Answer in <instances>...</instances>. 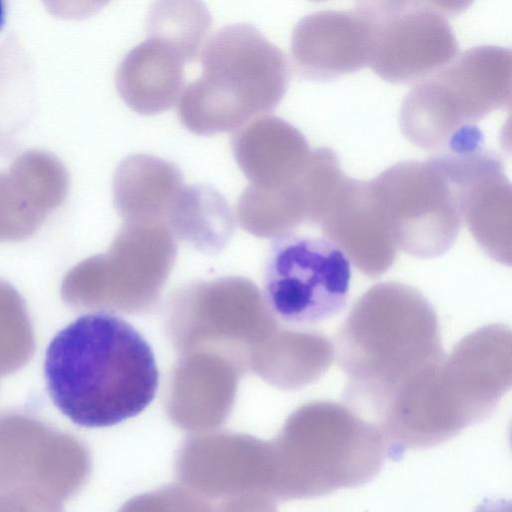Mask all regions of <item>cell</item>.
I'll return each instance as SVG.
<instances>
[{"instance_id": "cell-1", "label": "cell", "mask_w": 512, "mask_h": 512, "mask_svg": "<svg viewBox=\"0 0 512 512\" xmlns=\"http://www.w3.org/2000/svg\"><path fill=\"white\" fill-rule=\"evenodd\" d=\"M47 392L73 423L108 427L140 414L154 399L159 372L151 346L109 312L79 316L50 341Z\"/></svg>"}, {"instance_id": "cell-2", "label": "cell", "mask_w": 512, "mask_h": 512, "mask_svg": "<svg viewBox=\"0 0 512 512\" xmlns=\"http://www.w3.org/2000/svg\"><path fill=\"white\" fill-rule=\"evenodd\" d=\"M334 350L348 380L345 405L369 423L445 356L432 305L415 288L397 282L376 284L358 299Z\"/></svg>"}, {"instance_id": "cell-3", "label": "cell", "mask_w": 512, "mask_h": 512, "mask_svg": "<svg viewBox=\"0 0 512 512\" xmlns=\"http://www.w3.org/2000/svg\"><path fill=\"white\" fill-rule=\"evenodd\" d=\"M201 75L181 93L178 117L198 135L240 129L274 110L289 82L284 53L255 26L228 24L203 46Z\"/></svg>"}, {"instance_id": "cell-4", "label": "cell", "mask_w": 512, "mask_h": 512, "mask_svg": "<svg viewBox=\"0 0 512 512\" xmlns=\"http://www.w3.org/2000/svg\"><path fill=\"white\" fill-rule=\"evenodd\" d=\"M510 104L511 51L475 46L406 94L399 124L412 144L436 154L482 140L477 123Z\"/></svg>"}, {"instance_id": "cell-5", "label": "cell", "mask_w": 512, "mask_h": 512, "mask_svg": "<svg viewBox=\"0 0 512 512\" xmlns=\"http://www.w3.org/2000/svg\"><path fill=\"white\" fill-rule=\"evenodd\" d=\"M284 496L310 498L374 478L387 456L380 432L344 404L315 402L292 422Z\"/></svg>"}, {"instance_id": "cell-6", "label": "cell", "mask_w": 512, "mask_h": 512, "mask_svg": "<svg viewBox=\"0 0 512 512\" xmlns=\"http://www.w3.org/2000/svg\"><path fill=\"white\" fill-rule=\"evenodd\" d=\"M369 184L397 249L429 259L452 247L462 218L454 187L434 157L398 162Z\"/></svg>"}, {"instance_id": "cell-7", "label": "cell", "mask_w": 512, "mask_h": 512, "mask_svg": "<svg viewBox=\"0 0 512 512\" xmlns=\"http://www.w3.org/2000/svg\"><path fill=\"white\" fill-rule=\"evenodd\" d=\"M350 281V261L332 242L288 232L278 235L269 247L263 295L270 311L281 321L311 325L343 310Z\"/></svg>"}, {"instance_id": "cell-8", "label": "cell", "mask_w": 512, "mask_h": 512, "mask_svg": "<svg viewBox=\"0 0 512 512\" xmlns=\"http://www.w3.org/2000/svg\"><path fill=\"white\" fill-rule=\"evenodd\" d=\"M451 3L357 2L355 9L369 30L367 66L394 84L419 83L446 67L459 50L446 14L463 7H457L461 2L455 6Z\"/></svg>"}, {"instance_id": "cell-9", "label": "cell", "mask_w": 512, "mask_h": 512, "mask_svg": "<svg viewBox=\"0 0 512 512\" xmlns=\"http://www.w3.org/2000/svg\"><path fill=\"white\" fill-rule=\"evenodd\" d=\"M457 195L461 218L494 260L511 264V184L501 159L485 145L436 153Z\"/></svg>"}, {"instance_id": "cell-10", "label": "cell", "mask_w": 512, "mask_h": 512, "mask_svg": "<svg viewBox=\"0 0 512 512\" xmlns=\"http://www.w3.org/2000/svg\"><path fill=\"white\" fill-rule=\"evenodd\" d=\"M318 224L325 238L367 276L384 274L396 258L397 247L383 222L369 181L346 175Z\"/></svg>"}, {"instance_id": "cell-11", "label": "cell", "mask_w": 512, "mask_h": 512, "mask_svg": "<svg viewBox=\"0 0 512 512\" xmlns=\"http://www.w3.org/2000/svg\"><path fill=\"white\" fill-rule=\"evenodd\" d=\"M294 69L303 78L329 80L368 64L369 30L357 10H320L301 18L291 36Z\"/></svg>"}, {"instance_id": "cell-12", "label": "cell", "mask_w": 512, "mask_h": 512, "mask_svg": "<svg viewBox=\"0 0 512 512\" xmlns=\"http://www.w3.org/2000/svg\"><path fill=\"white\" fill-rule=\"evenodd\" d=\"M232 149L250 184L260 187L298 181L311 152L305 136L295 126L271 115L257 117L238 129Z\"/></svg>"}, {"instance_id": "cell-13", "label": "cell", "mask_w": 512, "mask_h": 512, "mask_svg": "<svg viewBox=\"0 0 512 512\" xmlns=\"http://www.w3.org/2000/svg\"><path fill=\"white\" fill-rule=\"evenodd\" d=\"M184 62L162 42L147 38L121 60L115 84L122 100L135 112L155 115L168 110L184 84Z\"/></svg>"}, {"instance_id": "cell-14", "label": "cell", "mask_w": 512, "mask_h": 512, "mask_svg": "<svg viewBox=\"0 0 512 512\" xmlns=\"http://www.w3.org/2000/svg\"><path fill=\"white\" fill-rule=\"evenodd\" d=\"M183 187L174 163L143 153L122 159L112 181L115 203L127 213L158 210L173 202Z\"/></svg>"}, {"instance_id": "cell-15", "label": "cell", "mask_w": 512, "mask_h": 512, "mask_svg": "<svg viewBox=\"0 0 512 512\" xmlns=\"http://www.w3.org/2000/svg\"><path fill=\"white\" fill-rule=\"evenodd\" d=\"M32 60L22 42L9 35L0 44V156H9L36 104Z\"/></svg>"}, {"instance_id": "cell-16", "label": "cell", "mask_w": 512, "mask_h": 512, "mask_svg": "<svg viewBox=\"0 0 512 512\" xmlns=\"http://www.w3.org/2000/svg\"><path fill=\"white\" fill-rule=\"evenodd\" d=\"M211 23V14L200 1H160L148 12L147 36L190 62L203 48Z\"/></svg>"}, {"instance_id": "cell-17", "label": "cell", "mask_w": 512, "mask_h": 512, "mask_svg": "<svg viewBox=\"0 0 512 512\" xmlns=\"http://www.w3.org/2000/svg\"><path fill=\"white\" fill-rule=\"evenodd\" d=\"M21 196L34 208L57 206L69 188V175L53 154L29 150L20 154L7 171Z\"/></svg>"}, {"instance_id": "cell-18", "label": "cell", "mask_w": 512, "mask_h": 512, "mask_svg": "<svg viewBox=\"0 0 512 512\" xmlns=\"http://www.w3.org/2000/svg\"><path fill=\"white\" fill-rule=\"evenodd\" d=\"M239 209L248 222L281 228L283 234L290 232V228L308 219L303 174L298 181L284 186L260 187L250 184L240 196Z\"/></svg>"}, {"instance_id": "cell-19", "label": "cell", "mask_w": 512, "mask_h": 512, "mask_svg": "<svg viewBox=\"0 0 512 512\" xmlns=\"http://www.w3.org/2000/svg\"><path fill=\"white\" fill-rule=\"evenodd\" d=\"M6 9L3 1L0 0V28L3 26L5 21Z\"/></svg>"}]
</instances>
